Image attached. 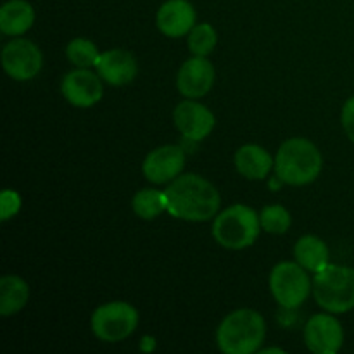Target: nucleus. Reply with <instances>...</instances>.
<instances>
[{"instance_id": "393cba45", "label": "nucleus", "mask_w": 354, "mask_h": 354, "mask_svg": "<svg viewBox=\"0 0 354 354\" xmlns=\"http://www.w3.org/2000/svg\"><path fill=\"white\" fill-rule=\"evenodd\" d=\"M341 123H342V128H344L346 135H348V138L354 144V97H351L349 100H346V104L342 106Z\"/></svg>"}, {"instance_id": "0eeeda50", "label": "nucleus", "mask_w": 354, "mask_h": 354, "mask_svg": "<svg viewBox=\"0 0 354 354\" xmlns=\"http://www.w3.org/2000/svg\"><path fill=\"white\" fill-rule=\"evenodd\" d=\"M313 283L299 263L282 261L270 273V290L286 310H296L308 299Z\"/></svg>"}, {"instance_id": "1a4fd4ad", "label": "nucleus", "mask_w": 354, "mask_h": 354, "mask_svg": "<svg viewBox=\"0 0 354 354\" xmlns=\"http://www.w3.org/2000/svg\"><path fill=\"white\" fill-rule=\"evenodd\" d=\"M304 344L315 354H335L344 344L341 322L328 313H318L304 327Z\"/></svg>"}, {"instance_id": "39448f33", "label": "nucleus", "mask_w": 354, "mask_h": 354, "mask_svg": "<svg viewBox=\"0 0 354 354\" xmlns=\"http://www.w3.org/2000/svg\"><path fill=\"white\" fill-rule=\"evenodd\" d=\"M313 296L318 306L328 313H348L354 308V268L330 265L317 273Z\"/></svg>"}, {"instance_id": "b1692460", "label": "nucleus", "mask_w": 354, "mask_h": 354, "mask_svg": "<svg viewBox=\"0 0 354 354\" xmlns=\"http://www.w3.org/2000/svg\"><path fill=\"white\" fill-rule=\"evenodd\" d=\"M21 209V197L14 190L6 189L0 196V220L7 221L16 216Z\"/></svg>"}, {"instance_id": "ddd939ff", "label": "nucleus", "mask_w": 354, "mask_h": 354, "mask_svg": "<svg viewBox=\"0 0 354 354\" xmlns=\"http://www.w3.org/2000/svg\"><path fill=\"white\" fill-rule=\"evenodd\" d=\"M214 83V68L209 59L203 55H192L185 61L176 75V88L187 99L204 97Z\"/></svg>"}, {"instance_id": "aec40b11", "label": "nucleus", "mask_w": 354, "mask_h": 354, "mask_svg": "<svg viewBox=\"0 0 354 354\" xmlns=\"http://www.w3.org/2000/svg\"><path fill=\"white\" fill-rule=\"evenodd\" d=\"M131 207H133V213L142 220H154L168 209L165 192L156 189L138 190L131 199Z\"/></svg>"}, {"instance_id": "a211bd4d", "label": "nucleus", "mask_w": 354, "mask_h": 354, "mask_svg": "<svg viewBox=\"0 0 354 354\" xmlns=\"http://www.w3.org/2000/svg\"><path fill=\"white\" fill-rule=\"evenodd\" d=\"M294 258L304 270L318 273L328 265L330 251L322 239L315 235H304L294 245Z\"/></svg>"}, {"instance_id": "5701e85b", "label": "nucleus", "mask_w": 354, "mask_h": 354, "mask_svg": "<svg viewBox=\"0 0 354 354\" xmlns=\"http://www.w3.org/2000/svg\"><path fill=\"white\" fill-rule=\"evenodd\" d=\"M259 221H261V228L265 232L273 235H282L290 228L292 218L286 207L280 206V204H272V206L263 207V211L259 213Z\"/></svg>"}, {"instance_id": "f257e3e1", "label": "nucleus", "mask_w": 354, "mask_h": 354, "mask_svg": "<svg viewBox=\"0 0 354 354\" xmlns=\"http://www.w3.org/2000/svg\"><path fill=\"white\" fill-rule=\"evenodd\" d=\"M168 213L176 220L207 221L220 211L221 197L216 187L199 175H180L165 190Z\"/></svg>"}, {"instance_id": "423d86ee", "label": "nucleus", "mask_w": 354, "mask_h": 354, "mask_svg": "<svg viewBox=\"0 0 354 354\" xmlns=\"http://www.w3.org/2000/svg\"><path fill=\"white\" fill-rule=\"evenodd\" d=\"M92 332L104 342H120L130 337L138 325V311L123 301L102 304L92 315Z\"/></svg>"}, {"instance_id": "2eb2a0df", "label": "nucleus", "mask_w": 354, "mask_h": 354, "mask_svg": "<svg viewBox=\"0 0 354 354\" xmlns=\"http://www.w3.org/2000/svg\"><path fill=\"white\" fill-rule=\"evenodd\" d=\"M95 68L100 78L113 86L128 85L130 82H133L138 71V64L133 54L123 50V48L102 52Z\"/></svg>"}, {"instance_id": "9b49d317", "label": "nucleus", "mask_w": 354, "mask_h": 354, "mask_svg": "<svg viewBox=\"0 0 354 354\" xmlns=\"http://www.w3.org/2000/svg\"><path fill=\"white\" fill-rule=\"evenodd\" d=\"M62 97L75 107H92L102 99L104 86L100 76L88 71L86 68H78L69 71L61 83Z\"/></svg>"}, {"instance_id": "6ab92c4d", "label": "nucleus", "mask_w": 354, "mask_h": 354, "mask_svg": "<svg viewBox=\"0 0 354 354\" xmlns=\"http://www.w3.org/2000/svg\"><path fill=\"white\" fill-rule=\"evenodd\" d=\"M30 299V287L21 277L6 275L0 279V315L12 317L19 313Z\"/></svg>"}, {"instance_id": "dca6fc26", "label": "nucleus", "mask_w": 354, "mask_h": 354, "mask_svg": "<svg viewBox=\"0 0 354 354\" xmlns=\"http://www.w3.org/2000/svg\"><path fill=\"white\" fill-rule=\"evenodd\" d=\"M235 169L248 180H265L275 166L272 156L258 144H245L235 152Z\"/></svg>"}, {"instance_id": "a878e982", "label": "nucleus", "mask_w": 354, "mask_h": 354, "mask_svg": "<svg viewBox=\"0 0 354 354\" xmlns=\"http://www.w3.org/2000/svg\"><path fill=\"white\" fill-rule=\"evenodd\" d=\"M261 353H286L283 349H275V348H270V349H261Z\"/></svg>"}, {"instance_id": "20e7f679", "label": "nucleus", "mask_w": 354, "mask_h": 354, "mask_svg": "<svg viewBox=\"0 0 354 354\" xmlns=\"http://www.w3.org/2000/svg\"><path fill=\"white\" fill-rule=\"evenodd\" d=\"M259 214L245 204H234L214 216L213 237L221 248L230 251L251 248L259 237Z\"/></svg>"}, {"instance_id": "f03ea898", "label": "nucleus", "mask_w": 354, "mask_h": 354, "mask_svg": "<svg viewBox=\"0 0 354 354\" xmlns=\"http://www.w3.org/2000/svg\"><path fill=\"white\" fill-rule=\"evenodd\" d=\"M265 337V318L261 313L249 308L228 313L216 330L218 349L225 354H252L261 351Z\"/></svg>"}, {"instance_id": "6e6552de", "label": "nucleus", "mask_w": 354, "mask_h": 354, "mask_svg": "<svg viewBox=\"0 0 354 354\" xmlns=\"http://www.w3.org/2000/svg\"><path fill=\"white\" fill-rule=\"evenodd\" d=\"M3 71L16 82L33 80L44 66L41 50L26 38H14L2 50Z\"/></svg>"}, {"instance_id": "7ed1b4c3", "label": "nucleus", "mask_w": 354, "mask_h": 354, "mask_svg": "<svg viewBox=\"0 0 354 354\" xmlns=\"http://www.w3.org/2000/svg\"><path fill=\"white\" fill-rule=\"evenodd\" d=\"M324 159L313 142L306 138H289L280 145L275 158V175L286 185H308L322 173Z\"/></svg>"}, {"instance_id": "f8f14e48", "label": "nucleus", "mask_w": 354, "mask_h": 354, "mask_svg": "<svg viewBox=\"0 0 354 354\" xmlns=\"http://www.w3.org/2000/svg\"><path fill=\"white\" fill-rule=\"evenodd\" d=\"M173 121L180 133L192 142H201L213 131L214 114L194 99L183 100L173 111Z\"/></svg>"}, {"instance_id": "412c9836", "label": "nucleus", "mask_w": 354, "mask_h": 354, "mask_svg": "<svg viewBox=\"0 0 354 354\" xmlns=\"http://www.w3.org/2000/svg\"><path fill=\"white\" fill-rule=\"evenodd\" d=\"M218 44V33L209 23H201L192 28L189 33V50L192 55L207 57Z\"/></svg>"}, {"instance_id": "f3484780", "label": "nucleus", "mask_w": 354, "mask_h": 354, "mask_svg": "<svg viewBox=\"0 0 354 354\" xmlns=\"http://www.w3.org/2000/svg\"><path fill=\"white\" fill-rule=\"evenodd\" d=\"M35 23V10L26 0H9L0 9V31L9 37L24 35Z\"/></svg>"}, {"instance_id": "4468645a", "label": "nucleus", "mask_w": 354, "mask_h": 354, "mask_svg": "<svg viewBox=\"0 0 354 354\" xmlns=\"http://www.w3.org/2000/svg\"><path fill=\"white\" fill-rule=\"evenodd\" d=\"M196 9L189 0H166L158 10L156 24L165 37H185L196 26Z\"/></svg>"}, {"instance_id": "9d476101", "label": "nucleus", "mask_w": 354, "mask_h": 354, "mask_svg": "<svg viewBox=\"0 0 354 354\" xmlns=\"http://www.w3.org/2000/svg\"><path fill=\"white\" fill-rule=\"evenodd\" d=\"M185 166V152L178 145H161L147 154L142 165V173L154 185L173 182Z\"/></svg>"}, {"instance_id": "4be33fe9", "label": "nucleus", "mask_w": 354, "mask_h": 354, "mask_svg": "<svg viewBox=\"0 0 354 354\" xmlns=\"http://www.w3.org/2000/svg\"><path fill=\"white\" fill-rule=\"evenodd\" d=\"M66 57L76 68H90V66L97 64L100 54L99 48H97V45L93 41L86 40V38H75L66 47Z\"/></svg>"}]
</instances>
